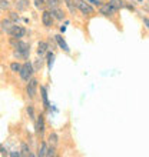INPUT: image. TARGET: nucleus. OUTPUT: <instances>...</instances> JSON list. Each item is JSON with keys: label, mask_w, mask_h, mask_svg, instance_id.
I'll return each mask as SVG.
<instances>
[{"label": "nucleus", "mask_w": 149, "mask_h": 157, "mask_svg": "<svg viewBox=\"0 0 149 157\" xmlns=\"http://www.w3.org/2000/svg\"><path fill=\"white\" fill-rule=\"evenodd\" d=\"M34 6L40 10H45V7L47 6V0H34Z\"/></svg>", "instance_id": "obj_19"}, {"label": "nucleus", "mask_w": 149, "mask_h": 157, "mask_svg": "<svg viewBox=\"0 0 149 157\" xmlns=\"http://www.w3.org/2000/svg\"><path fill=\"white\" fill-rule=\"evenodd\" d=\"M53 19L54 17L52 16V13L50 12H43V14H42V21H43V25L46 26V27H52L53 26Z\"/></svg>", "instance_id": "obj_8"}, {"label": "nucleus", "mask_w": 149, "mask_h": 157, "mask_svg": "<svg viewBox=\"0 0 149 157\" xmlns=\"http://www.w3.org/2000/svg\"><path fill=\"white\" fill-rule=\"evenodd\" d=\"M47 150H49V146L46 144L45 141H42L40 146H39V153H37V156H47Z\"/></svg>", "instance_id": "obj_16"}, {"label": "nucleus", "mask_w": 149, "mask_h": 157, "mask_svg": "<svg viewBox=\"0 0 149 157\" xmlns=\"http://www.w3.org/2000/svg\"><path fill=\"white\" fill-rule=\"evenodd\" d=\"M27 114H29V117L32 120L36 119V117H34V112H33V109H32V107H27Z\"/></svg>", "instance_id": "obj_27"}, {"label": "nucleus", "mask_w": 149, "mask_h": 157, "mask_svg": "<svg viewBox=\"0 0 149 157\" xmlns=\"http://www.w3.org/2000/svg\"><path fill=\"white\" fill-rule=\"evenodd\" d=\"M40 91H42V99H43V106H45V109H49L50 103H49V100H47V91H46V87L42 86Z\"/></svg>", "instance_id": "obj_14"}, {"label": "nucleus", "mask_w": 149, "mask_h": 157, "mask_svg": "<svg viewBox=\"0 0 149 157\" xmlns=\"http://www.w3.org/2000/svg\"><path fill=\"white\" fill-rule=\"evenodd\" d=\"M142 21H143V25H145V27L149 30V19L148 17H142Z\"/></svg>", "instance_id": "obj_29"}, {"label": "nucleus", "mask_w": 149, "mask_h": 157, "mask_svg": "<svg viewBox=\"0 0 149 157\" xmlns=\"http://www.w3.org/2000/svg\"><path fill=\"white\" fill-rule=\"evenodd\" d=\"M10 7V3L7 0H0V10H7Z\"/></svg>", "instance_id": "obj_23"}, {"label": "nucleus", "mask_w": 149, "mask_h": 157, "mask_svg": "<svg viewBox=\"0 0 149 157\" xmlns=\"http://www.w3.org/2000/svg\"><path fill=\"white\" fill-rule=\"evenodd\" d=\"M13 25H14V23H13L10 19H3V20L0 21V32L9 34V32H10L13 27Z\"/></svg>", "instance_id": "obj_6"}, {"label": "nucleus", "mask_w": 149, "mask_h": 157, "mask_svg": "<svg viewBox=\"0 0 149 157\" xmlns=\"http://www.w3.org/2000/svg\"><path fill=\"white\" fill-rule=\"evenodd\" d=\"M99 12H100V14H103V16H113L118 10H116L113 6H112L111 3H102L99 6Z\"/></svg>", "instance_id": "obj_4"}, {"label": "nucleus", "mask_w": 149, "mask_h": 157, "mask_svg": "<svg viewBox=\"0 0 149 157\" xmlns=\"http://www.w3.org/2000/svg\"><path fill=\"white\" fill-rule=\"evenodd\" d=\"M73 2H74V4H76V7H78L85 16H89V14H93V13H95V10H93V7L91 6V3H87L86 0H73Z\"/></svg>", "instance_id": "obj_2"}, {"label": "nucleus", "mask_w": 149, "mask_h": 157, "mask_svg": "<svg viewBox=\"0 0 149 157\" xmlns=\"http://www.w3.org/2000/svg\"><path fill=\"white\" fill-rule=\"evenodd\" d=\"M29 6H30L29 0H17L16 2V9L19 10V12H25V10H27Z\"/></svg>", "instance_id": "obj_10"}, {"label": "nucleus", "mask_w": 149, "mask_h": 157, "mask_svg": "<svg viewBox=\"0 0 149 157\" xmlns=\"http://www.w3.org/2000/svg\"><path fill=\"white\" fill-rule=\"evenodd\" d=\"M47 49H49V46H47V43L46 41H39V44H37V54L39 56H45L46 53H47Z\"/></svg>", "instance_id": "obj_12"}, {"label": "nucleus", "mask_w": 149, "mask_h": 157, "mask_svg": "<svg viewBox=\"0 0 149 157\" xmlns=\"http://www.w3.org/2000/svg\"><path fill=\"white\" fill-rule=\"evenodd\" d=\"M34 128H36L37 136H43V133H45V119H43V116H37Z\"/></svg>", "instance_id": "obj_7"}, {"label": "nucleus", "mask_w": 149, "mask_h": 157, "mask_svg": "<svg viewBox=\"0 0 149 157\" xmlns=\"http://www.w3.org/2000/svg\"><path fill=\"white\" fill-rule=\"evenodd\" d=\"M10 20L14 21V23H17V21L20 20V17H19V14H17V13L12 12V13H10Z\"/></svg>", "instance_id": "obj_25"}, {"label": "nucleus", "mask_w": 149, "mask_h": 157, "mask_svg": "<svg viewBox=\"0 0 149 157\" xmlns=\"http://www.w3.org/2000/svg\"><path fill=\"white\" fill-rule=\"evenodd\" d=\"M87 3H91V4H95V6H100L102 4V2L100 0H86Z\"/></svg>", "instance_id": "obj_28"}, {"label": "nucleus", "mask_w": 149, "mask_h": 157, "mask_svg": "<svg viewBox=\"0 0 149 157\" xmlns=\"http://www.w3.org/2000/svg\"><path fill=\"white\" fill-rule=\"evenodd\" d=\"M50 13H52V16H53L54 19H58V20H63V19H65V13L59 7H52L50 9Z\"/></svg>", "instance_id": "obj_11"}, {"label": "nucleus", "mask_w": 149, "mask_h": 157, "mask_svg": "<svg viewBox=\"0 0 149 157\" xmlns=\"http://www.w3.org/2000/svg\"><path fill=\"white\" fill-rule=\"evenodd\" d=\"M56 147H54V146H50L49 147V150H47V156L49 157H52V156H56Z\"/></svg>", "instance_id": "obj_26"}, {"label": "nucleus", "mask_w": 149, "mask_h": 157, "mask_svg": "<svg viewBox=\"0 0 149 157\" xmlns=\"http://www.w3.org/2000/svg\"><path fill=\"white\" fill-rule=\"evenodd\" d=\"M65 3H66V6H67V9H69V12L72 13V14H76V4H74V2L73 0H65Z\"/></svg>", "instance_id": "obj_17"}, {"label": "nucleus", "mask_w": 149, "mask_h": 157, "mask_svg": "<svg viewBox=\"0 0 149 157\" xmlns=\"http://www.w3.org/2000/svg\"><path fill=\"white\" fill-rule=\"evenodd\" d=\"M54 40H56V43L59 44V47H60V49H63L65 52H66V53H69V52H70V49H69L67 43L63 40V37L60 36V34H56V36H54Z\"/></svg>", "instance_id": "obj_9"}, {"label": "nucleus", "mask_w": 149, "mask_h": 157, "mask_svg": "<svg viewBox=\"0 0 149 157\" xmlns=\"http://www.w3.org/2000/svg\"><path fill=\"white\" fill-rule=\"evenodd\" d=\"M42 64H43V60H37V62H36V70H37V69H40Z\"/></svg>", "instance_id": "obj_31"}, {"label": "nucleus", "mask_w": 149, "mask_h": 157, "mask_svg": "<svg viewBox=\"0 0 149 157\" xmlns=\"http://www.w3.org/2000/svg\"><path fill=\"white\" fill-rule=\"evenodd\" d=\"M0 153L3 154V156H9V151L4 149V147H2V146H0Z\"/></svg>", "instance_id": "obj_30"}, {"label": "nucleus", "mask_w": 149, "mask_h": 157, "mask_svg": "<svg viewBox=\"0 0 149 157\" xmlns=\"http://www.w3.org/2000/svg\"><path fill=\"white\" fill-rule=\"evenodd\" d=\"M34 73V69L32 66V63H25V64H22V69L19 71V75H20L22 80H25V82H29L32 76Z\"/></svg>", "instance_id": "obj_1"}, {"label": "nucleus", "mask_w": 149, "mask_h": 157, "mask_svg": "<svg viewBox=\"0 0 149 157\" xmlns=\"http://www.w3.org/2000/svg\"><path fill=\"white\" fill-rule=\"evenodd\" d=\"M25 34H26V29L25 27H22V26H19V25H16V23L13 25L12 30L9 32V36L13 37V39H22Z\"/></svg>", "instance_id": "obj_3"}, {"label": "nucleus", "mask_w": 149, "mask_h": 157, "mask_svg": "<svg viewBox=\"0 0 149 157\" xmlns=\"http://www.w3.org/2000/svg\"><path fill=\"white\" fill-rule=\"evenodd\" d=\"M63 0H47V6H49L50 9L52 7H59L60 4H62Z\"/></svg>", "instance_id": "obj_21"}, {"label": "nucleus", "mask_w": 149, "mask_h": 157, "mask_svg": "<svg viewBox=\"0 0 149 157\" xmlns=\"http://www.w3.org/2000/svg\"><path fill=\"white\" fill-rule=\"evenodd\" d=\"M30 54V50H14L13 56L16 59H27Z\"/></svg>", "instance_id": "obj_13"}, {"label": "nucleus", "mask_w": 149, "mask_h": 157, "mask_svg": "<svg viewBox=\"0 0 149 157\" xmlns=\"http://www.w3.org/2000/svg\"><path fill=\"white\" fill-rule=\"evenodd\" d=\"M22 156H33V154L30 153V147L27 144H22Z\"/></svg>", "instance_id": "obj_20"}, {"label": "nucleus", "mask_w": 149, "mask_h": 157, "mask_svg": "<svg viewBox=\"0 0 149 157\" xmlns=\"http://www.w3.org/2000/svg\"><path fill=\"white\" fill-rule=\"evenodd\" d=\"M109 3H111L116 10H120V9H123L125 6H126V3H125L123 0H109Z\"/></svg>", "instance_id": "obj_15"}, {"label": "nucleus", "mask_w": 149, "mask_h": 157, "mask_svg": "<svg viewBox=\"0 0 149 157\" xmlns=\"http://www.w3.org/2000/svg\"><path fill=\"white\" fill-rule=\"evenodd\" d=\"M10 69H12V71H20V69H22V64H19V63H12V64H10Z\"/></svg>", "instance_id": "obj_24"}, {"label": "nucleus", "mask_w": 149, "mask_h": 157, "mask_svg": "<svg viewBox=\"0 0 149 157\" xmlns=\"http://www.w3.org/2000/svg\"><path fill=\"white\" fill-rule=\"evenodd\" d=\"M53 63H54V54L49 52V53H47V67H49V70L52 69Z\"/></svg>", "instance_id": "obj_22"}, {"label": "nucleus", "mask_w": 149, "mask_h": 157, "mask_svg": "<svg viewBox=\"0 0 149 157\" xmlns=\"http://www.w3.org/2000/svg\"><path fill=\"white\" fill-rule=\"evenodd\" d=\"M49 143H50V146H58V143H59V137H58V134L56 133H50V136H49Z\"/></svg>", "instance_id": "obj_18"}, {"label": "nucleus", "mask_w": 149, "mask_h": 157, "mask_svg": "<svg viewBox=\"0 0 149 157\" xmlns=\"http://www.w3.org/2000/svg\"><path fill=\"white\" fill-rule=\"evenodd\" d=\"M36 90H37V80L36 78H30L27 82V86H26V93L30 99H33L36 96Z\"/></svg>", "instance_id": "obj_5"}]
</instances>
